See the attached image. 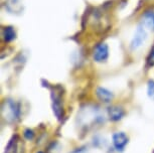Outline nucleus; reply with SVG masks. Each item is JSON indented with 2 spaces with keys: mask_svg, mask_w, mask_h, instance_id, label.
Returning a JSON list of instances; mask_svg holds the SVG:
<instances>
[{
  "mask_svg": "<svg viewBox=\"0 0 154 153\" xmlns=\"http://www.w3.org/2000/svg\"><path fill=\"white\" fill-rule=\"evenodd\" d=\"M142 25L145 28H148L151 31H154V12L147 11L143 14L142 17Z\"/></svg>",
  "mask_w": 154,
  "mask_h": 153,
  "instance_id": "8",
  "label": "nucleus"
},
{
  "mask_svg": "<svg viewBox=\"0 0 154 153\" xmlns=\"http://www.w3.org/2000/svg\"><path fill=\"white\" fill-rule=\"evenodd\" d=\"M96 96L101 102L103 103H110L114 98V95L108 89L103 88V87H98L96 89Z\"/></svg>",
  "mask_w": 154,
  "mask_h": 153,
  "instance_id": "6",
  "label": "nucleus"
},
{
  "mask_svg": "<svg viewBox=\"0 0 154 153\" xmlns=\"http://www.w3.org/2000/svg\"><path fill=\"white\" fill-rule=\"evenodd\" d=\"M2 116L7 122H15L20 116L19 105L12 100H5L2 105Z\"/></svg>",
  "mask_w": 154,
  "mask_h": 153,
  "instance_id": "1",
  "label": "nucleus"
},
{
  "mask_svg": "<svg viewBox=\"0 0 154 153\" xmlns=\"http://www.w3.org/2000/svg\"><path fill=\"white\" fill-rule=\"evenodd\" d=\"M108 116L110 120L114 121H119L125 116V111L122 107L119 106H111L108 108Z\"/></svg>",
  "mask_w": 154,
  "mask_h": 153,
  "instance_id": "7",
  "label": "nucleus"
},
{
  "mask_svg": "<svg viewBox=\"0 0 154 153\" xmlns=\"http://www.w3.org/2000/svg\"><path fill=\"white\" fill-rule=\"evenodd\" d=\"M51 100H53V111L57 120H62L63 118V107L62 104V96L56 91L51 92Z\"/></svg>",
  "mask_w": 154,
  "mask_h": 153,
  "instance_id": "5",
  "label": "nucleus"
},
{
  "mask_svg": "<svg viewBox=\"0 0 154 153\" xmlns=\"http://www.w3.org/2000/svg\"><path fill=\"white\" fill-rule=\"evenodd\" d=\"M23 136L26 138L27 140H32L33 138H34V132H33V130H31L29 128L25 129L24 132H23Z\"/></svg>",
  "mask_w": 154,
  "mask_h": 153,
  "instance_id": "13",
  "label": "nucleus"
},
{
  "mask_svg": "<svg viewBox=\"0 0 154 153\" xmlns=\"http://www.w3.org/2000/svg\"><path fill=\"white\" fill-rule=\"evenodd\" d=\"M6 6L11 13H18L22 9L21 0H7Z\"/></svg>",
  "mask_w": 154,
  "mask_h": 153,
  "instance_id": "9",
  "label": "nucleus"
},
{
  "mask_svg": "<svg viewBox=\"0 0 154 153\" xmlns=\"http://www.w3.org/2000/svg\"><path fill=\"white\" fill-rule=\"evenodd\" d=\"M109 47L105 42H101L96 45L93 51V59L97 63H103L108 60Z\"/></svg>",
  "mask_w": 154,
  "mask_h": 153,
  "instance_id": "3",
  "label": "nucleus"
},
{
  "mask_svg": "<svg viewBox=\"0 0 154 153\" xmlns=\"http://www.w3.org/2000/svg\"><path fill=\"white\" fill-rule=\"evenodd\" d=\"M15 37H16V32H15V29H14L12 26L4 27L3 39L5 40V41H7V42L12 41V40L15 39Z\"/></svg>",
  "mask_w": 154,
  "mask_h": 153,
  "instance_id": "10",
  "label": "nucleus"
},
{
  "mask_svg": "<svg viewBox=\"0 0 154 153\" xmlns=\"http://www.w3.org/2000/svg\"><path fill=\"white\" fill-rule=\"evenodd\" d=\"M147 65L149 66V67H153L154 66V45L152 47V48H151L149 56L147 57Z\"/></svg>",
  "mask_w": 154,
  "mask_h": 153,
  "instance_id": "12",
  "label": "nucleus"
},
{
  "mask_svg": "<svg viewBox=\"0 0 154 153\" xmlns=\"http://www.w3.org/2000/svg\"><path fill=\"white\" fill-rule=\"evenodd\" d=\"M37 153H43V152H42V151H38V152H37Z\"/></svg>",
  "mask_w": 154,
  "mask_h": 153,
  "instance_id": "14",
  "label": "nucleus"
},
{
  "mask_svg": "<svg viewBox=\"0 0 154 153\" xmlns=\"http://www.w3.org/2000/svg\"><path fill=\"white\" fill-rule=\"evenodd\" d=\"M147 38V32H146V28H145L143 25L140 24L138 25L137 29H136L134 36L131 40V43H130V47H131L132 50H138L139 47H141L143 45V43L145 42V40Z\"/></svg>",
  "mask_w": 154,
  "mask_h": 153,
  "instance_id": "2",
  "label": "nucleus"
},
{
  "mask_svg": "<svg viewBox=\"0 0 154 153\" xmlns=\"http://www.w3.org/2000/svg\"><path fill=\"white\" fill-rule=\"evenodd\" d=\"M147 95L150 99L154 100V81L150 80L147 83Z\"/></svg>",
  "mask_w": 154,
  "mask_h": 153,
  "instance_id": "11",
  "label": "nucleus"
},
{
  "mask_svg": "<svg viewBox=\"0 0 154 153\" xmlns=\"http://www.w3.org/2000/svg\"><path fill=\"white\" fill-rule=\"evenodd\" d=\"M113 145H114L115 149L118 152L124 151L125 147L127 146L128 142H129V138L124 132H116L112 136Z\"/></svg>",
  "mask_w": 154,
  "mask_h": 153,
  "instance_id": "4",
  "label": "nucleus"
}]
</instances>
